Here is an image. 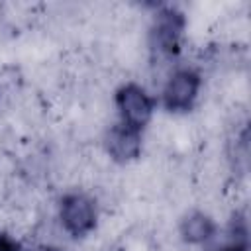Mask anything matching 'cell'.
<instances>
[{"label": "cell", "mask_w": 251, "mask_h": 251, "mask_svg": "<svg viewBox=\"0 0 251 251\" xmlns=\"http://www.w3.org/2000/svg\"><path fill=\"white\" fill-rule=\"evenodd\" d=\"M216 231H218L216 222L200 210H192V212L184 214L178 224V233H180L182 241L188 245H202V243L210 241L216 235Z\"/></svg>", "instance_id": "8992f818"}, {"label": "cell", "mask_w": 251, "mask_h": 251, "mask_svg": "<svg viewBox=\"0 0 251 251\" xmlns=\"http://www.w3.org/2000/svg\"><path fill=\"white\" fill-rule=\"evenodd\" d=\"M214 251H249V245H247V227L241 226L239 229L233 226V231H231V241L229 243H224L222 247L214 249Z\"/></svg>", "instance_id": "52a82bcc"}, {"label": "cell", "mask_w": 251, "mask_h": 251, "mask_svg": "<svg viewBox=\"0 0 251 251\" xmlns=\"http://www.w3.org/2000/svg\"><path fill=\"white\" fill-rule=\"evenodd\" d=\"M200 86H202V76L194 71V69H176L165 88H163V106L169 112L180 114V112H188L192 110L198 94H200Z\"/></svg>", "instance_id": "3957f363"}, {"label": "cell", "mask_w": 251, "mask_h": 251, "mask_svg": "<svg viewBox=\"0 0 251 251\" xmlns=\"http://www.w3.org/2000/svg\"><path fill=\"white\" fill-rule=\"evenodd\" d=\"M118 114H120V124H126L133 129H143L155 112V100L153 96L139 84L135 82H126L116 90L114 96Z\"/></svg>", "instance_id": "6da1fadb"}, {"label": "cell", "mask_w": 251, "mask_h": 251, "mask_svg": "<svg viewBox=\"0 0 251 251\" xmlns=\"http://www.w3.org/2000/svg\"><path fill=\"white\" fill-rule=\"evenodd\" d=\"M35 251H65L61 247H55V245H39Z\"/></svg>", "instance_id": "9c48e42d"}, {"label": "cell", "mask_w": 251, "mask_h": 251, "mask_svg": "<svg viewBox=\"0 0 251 251\" xmlns=\"http://www.w3.org/2000/svg\"><path fill=\"white\" fill-rule=\"evenodd\" d=\"M59 220L73 237H86L98 222L96 202L84 192H69L59 202Z\"/></svg>", "instance_id": "7a4b0ae2"}, {"label": "cell", "mask_w": 251, "mask_h": 251, "mask_svg": "<svg viewBox=\"0 0 251 251\" xmlns=\"http://www.w3.org/2000/svg\"><path fill=\"white\" fill-rule=\"evenodd\" d=\"M104 145L108 155L116 163H131L141 155V147H143L141 131L118 122L108 129L104 137Z\"/></svg>", "instance_id": "5b68a950"}, {"label": "cell", "mask_w": 251, "mask_h": 251, "mask_svg": "<svg viewBox=\"0 0 251 251\" xmlns=\"http://www.w3.org/2000/svg\"><path fill=\"white\" fill-rule=\"evenodd\" d=\"M184 16L175 8H163L157 12L151 27V43L159 55L175 57L180 51V39L184 31Z\"/></svg>", "instance_id": "277c9868"}, {"label": "cell", "mask_w": 251, "mask_h": 251, "mask_svg": "<svg viewBox=\"0 0 251 251\" xmlns=\"http://www.w3.org/2000/svg\"><path fill=\"white\" fill-rule=\"evenodd\" d=\"M0 251H24V247L14 235H10L8 231H0Z\"/></svg>", "instance_id": "ba28073f"}]
</instances>
